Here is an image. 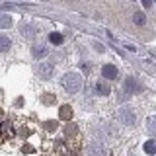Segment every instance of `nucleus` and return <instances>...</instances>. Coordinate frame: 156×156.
Instances as JSON below:
<instances>
[{"label":"nucleus","instance_id":"nucleus-9","mask_svg":"<svg viewBox=\"0 0 156 156\" xmlns=\"http://www.w3.org/2000/svg\"><path fill=\"white\" fill-rule=\"evenodd\" d=\"M146 131H148V135L156 136V115H150L146 119Z\"/></svg>","mask_w":156,"mask_h":156},{"label":"nucleus","instance_id":"nucleus-6","mask_svg":"<svg viewBox=\"0 0 156 156\" xmlns=\"http://www.w3.org/2000/svg\"><path fill=\"white\" fill-rule=\"evenodd\" d=\"M94 94H96V96L105 98V96H109V94H111V88H109V84H107L105 80H98L96 84H94Z\"/></svg>","mask_w":156,"mask_h":156},{"label":"nucleus","instance_id":"nucleus-4","mask_svg":"<svg viewBox=\"0 0 156 156\" xmlns=\"http://www.w3.org/2000/svg\"><path fill=\"white\" fill-rule=\"evenodd\" d=\"M86 156H107V148L100 140H92V143L86 146Z\"/></svg>","mask_w":156,"mask_h":156},{"label":"nucleus","instance_id":"nucleus-8","mask_svg":"<svg viewBox=\"0 0 156 156\" xmlns=\"http://www.w3.org/2000/svg\"><path fill=\"white\" fill-rule=\"evenodd\" d=\"M31 55L35 57V58H45L49 55V49L45 45H33L31 47Z\"/></svg>","mask_w":156,"mask_h":156},{"label":"nucleus","instance_id":"nucleus-13","mask_svg":"<svg viewBox=\"0 0 156 156\" xmlns=\"http://www.w3.org/2000/svg\"><path fill=\"white\" fill-rule=\"evenodd\" d=\"M10 45H12V43H10L8 35H6V33H2V35H0V49H2V53H6L8 49H10Z\"/></svg>","mask_w":156,"mask_h":156},{"label":"nucleus","instance_id":"nucleus-18","mask_svg":"<svg viewBox=\"0 0 156 156\" xmlns=\"http://www.w3.org/2000/svg\"><path fill=\"white\" fill-rule=\"evenodd\" d=\"M45 127H47L49 131H53V129L57 127V123H55V121H49V123H45Z\"/></svg>","mask_w":156,"mask_h":156},{"label":"nucleus","instance_id":"nucleus-14","mask_svg":"<svg viewBox=\"0 0 156 156\" xmlns=\"http://www.w3.org/2000/svg\"><path fill=\"white\" fill-rule=\"evenodd\" d=\"M22 33L26 37H33V35H35V27L29 26V23H23V26H22Z\"/></svg>","mask_w":156,"mask_h":156},{"label":"nucleus","instance_id":"nucleus-10","mask_svg":"<svg viewBox=\"0 0 156 156\" xmlns=\"http://www.w3.org/2000/svg\"><path fill=\"white\" fill-rule=\"evenodd\" d=\"M144 152L150 154V156H156V140H146V143L143 144Z\"/></svg>","mask_w":156,"mask_h":156},{"label":"nucleus","instance_id":"nucleus-15","mask_svg":"<svg viewBox=\"0 0 156 156\" xmlns=\"http://www.w3.org/2000/svg\"><path fill=\"white\" fill-rule=\"evenodd\" d=\"M58 115H61V119H70V117H72L70 105H62V107H61V113H58Z\"/></svg>","mask_w":156,"mask_h":156},{"label":"nucleus","instance_id":"nucleus-7","mask_svg":"<svg viewBox=\"0 0 156 156\" xmlns=\"http://www.w3.org/2000/svg\"><path fill=\"white\" fill-rule=\"evenodd\" d=\"M117 74H119V70H117L115 65H104L101 66V76L104 78H109V80H113V78H117Z\"/></svg>","mask_w":156,"mask_h":156},{"label":"nucleus","instance_id":"nucleus-5","mask_svg":"<svg viewBox=\"0 0 156 156\" xmlns=\"http://www.w3.org/2000/svg\"><path fill=\"white\" fill-rule=\"evenodd\" d=\"M53 72H55L53 62H39V66H37V76L41 78V80H49V78L53 76Z\"/></svg>","mask_w":156,"mask_h":156},{"label":"nucleus","instance_id":"nucleus-1","mask_svg":"<svg viewBox=\"0 0 156 156\" xmlns=\"http://www.w3.org/2000/svg\"><path fill=\"white\" fill-rule=\"evenodd\" d=\"M61 86L62 90L66 92V94H78V92L82 90V76L78 74V72H65L61 78Z\"/></svg>","mask_w":156,"mask_h":156},{"label":"nucleus","instance_id":"nucleus-11","mask_svg":"<svg viewBox=\"0 0 156 156\" xmlns=\"http://www.w3.org/2000/svg\"><path fill=\"white\" fill-rule=\"evenodd\" d=\"M49 41H51L53 45H62L65 37H62V33H57V31H53V33H49Z\"/></svg>","mask_w":156,"mask_h":156},{"label":"nucleus","instance_id":"nucleus-2","mask_svg":"<svg viewBox=\"0 0 156 156\" xmlns=\"http://www.w3.org/2000/svg\"><path fill=\"white\" fill-rule=\"evenodd\" d=\"M140 90H143V84H140L136 78H133V76L125 78V82H123V94L127 98H129L131 94H139Z\"/></svg>","mask_w":156,"mask_h":156},{"label":"nucleus","instance_id":"nucleus-16","mask_svg":"<svg viewBox=\"0 0 156 156\" xmlns=\"http://www.w3.org/2000/svg\"><path fill=\"white\" fill-rule=\"evenodd\" d=\"M10 23H12V18H10L8 14H2V22H0V26H2V29L10 27Z\"/></svg>","mask_w":156,"mask_h":156},{"label":"nucleus","instance_id":"nucleus-19","mask_svg":"<svg viewBox=\"0 0 156 156\" xmlns=\"http://www.w3.org/2000/svg\"><path fill=\"white\" fill-rule=\"evenodd\" d=\"M143 6L144 8H150V6H152V0H143Z\"/></svg>","mask_w":156,"mask_h":156},{"label":"nucleus","instance_id":"nucleus-3","mask_svg":"<svg viewBox=\"0 0 156 156\" xmlns=\"http://www.w3.org/2000/svg\"><path fill=\"white\" fill-rule=\"evenodd\" d=\"M117 117H119V121L123 125H127V127H133L136 123V115H135V111L131 109V107H121Z\"/></svg>","mask_w":156,"mask_h":156},{"label":"nucleus","instance_id":"nucleus-17","mask_svg":"<svg viewBox=\"0 0 156 156\" xmlns=\"http://www.w3.org/2000/svg\"><path fill=\"white\" fill-rule=\"evenodd\" d=\"M43 104H55V98L53 96H43Z\"/></svg>","mask_w":156,"mask_h":156},{"label":"nucleus","instance_id":"nucleus-12","mask_svg":"<svg viewBox=\"0 0 156 156\" xmlns=\"http://www.w3.org/2000/svg\"><path fill=\"white\" fill-rule=\"evenodd\" d=\"M133 22H135V26H144L146 23V16H144V12H135L133 14Z\"/></svg>","mask_w":156,"mask_h":156}]
</instances>
